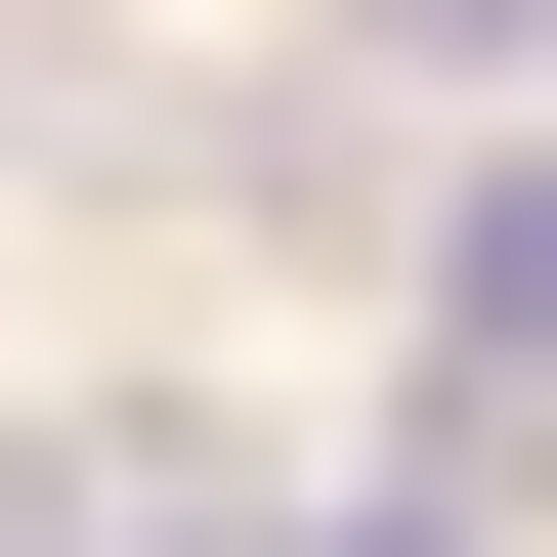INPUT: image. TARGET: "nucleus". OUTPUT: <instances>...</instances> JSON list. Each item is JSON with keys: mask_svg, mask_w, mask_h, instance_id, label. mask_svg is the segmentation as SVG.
<instances>
[{"mask_svg": "<svg viewBox=\"0 0 557 557\" xmlns=\"http://www.w3.org/2000/svg\"><path fill=\"white\" fill-rule=\"evenodd\" d=\"M386 44H557V0H386Z\"/></svg>", "mask_w": 557, "mask_h": 557, "instance_id": "1", "label": "nucleus"}]
</instances>
